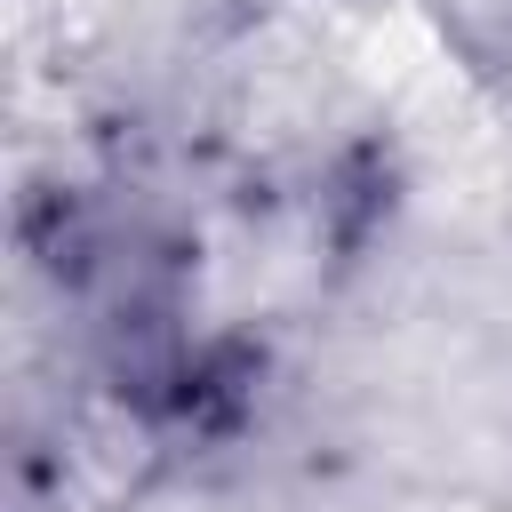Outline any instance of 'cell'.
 Masks as SVG:
<instances>
[]
</instances>
